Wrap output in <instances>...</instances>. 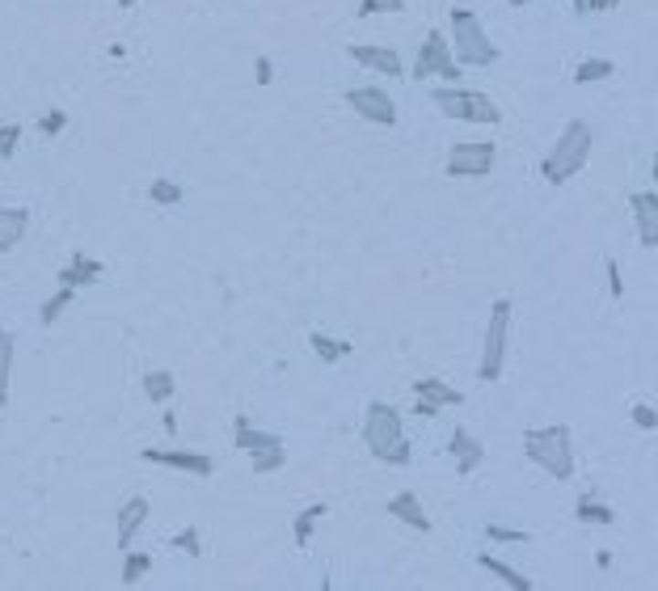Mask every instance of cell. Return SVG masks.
<instances>
[{
    "label": "cell",
    "instance_id": "1",
    "mask_svg": "<svg viewBox=\"0 0 658 591\" xmlns=\"http://www.w3.org/2000/svg\"><path fill=\"white\" fill-rule=\"evenodd\" d=\"M363 444L380 465H409L414 448H409V431L401 410L388 402H372L363 414Z\"/></svg>",
    "mask_w": 658,
    "mask_h": 591
},
{
    "label": "cell",
    "instance_id": "2",
    "mask_svg": "<svg viewBox=\"0 0 658 591\" xmlns=\"http://www.w3.org/2000/svg\"><path fill=\"white\" fill-rule=\"evenodd\" d=\"M591 148H595V127L587 119H574L566 123V132L557 135V144L545 153L540 161V174H545L548 187H566L570 177H578L591 161Z\"/></svg>",
    "mask_w": 658,
    "mask_h": 591
},
{
    "label": "cell",
    "instance_id": "3",
    "mask_svg": "<svg viewBox=\"0 0 658 591\" xmlns=\"http://www.w3.org/2000/svg\"><path fill=\"white\" fill-rule=\"evenodd\" d=\"M448 43H451V55H456V64H472V68H490L503 59V51L490 43V34H485L482 17L464 5L448 13Z\"/></svg>",
    "mask_w": 658,
    "mask_h": 591
},
{
    "label": "cell",
    "instance_id": "4",
    "mask_svg": "<svg viewBox=\"0 0 658 591\" xmlns=\"http://www.w3.org/2000/svg\"><path fill=\"white\" fill-rule=\"evenodd\" d=\"M524 452L532 465L548 473V478H557V482H570L574 478V435L570 427H532L524 431Z\"/></svg>",
    "mask_w": 658,
    "mask_h": 591
},
{
    "label": "cell",
    "instance_id": "5",
    "mask_svg": "<svg viewBox=\"0 0 658 591\" xmlns=\"http://www.w3.org/2000/svg\"><path fill=\"white\" fill-rule=\"evenodd\" d=\"M511 321H515V305L511 296H498L490 308V321H485L482 334V363H477V381L494 384L506 368V347H511Z\"/></svg>",
    "mask_w": 658,
    "mask_h": 591
},
{
    "label": "cell",
    "instance_id": "6",
    "mask_svg": "<svg viewBox=\"0 0 658 591\" xmlns=\"http://www.w3.org/2000/svg\"><path fill=\"white\" fill-rule=\"evenodd\" d=\"M435 110L443 119H456V123H477V127H498L503 123V110L494 106L490 93L482 89H464V85H443L430 93Z\"/></svg>",
    "mask_w": 658,
    "mask_h": 591
},
{
    "label": "cell",
    "instance_id": "7",
    "mask_svg": "<svg viewBox=\"0 0 658 591\" xmlns=\"http://www.w3.org/2000/svg\"><path fill=\"white\" fill-rule=\"evenodd\" d=\"M409 77L414 81H427V77H443L448 85H461V64H456V55H451V43L443 30H430L418 47V59L409 68Z\"/></svg>",
    "mask_w": 658,
    "mask_h": 591
},
{
    "label": "cell",
    "instance_id": "8",
    "mask_svg": "<svg viewBox=\"0 0 658 591\" xmlns=\"http://www.w3.org/2000/svg\"><path fill=\"white\" fill-rule=\"evenodd\" d=\"M498 165L494 140H461L448 153V177H490Z\"/></svg>",
    "mask_w": 658,
    "mask_h": 591
},
{
    "label": "cell",
    "instance_id": "9",
    "mask_svg": "<svg viewBox=\"0 0 658 591\" xmlns=\"http://www.w3.org/2000/svg\"><path fill=\"white\" fill-rule=\"evenodd\" d=\"M346 106H351L359 119L372 123V127H397V102L388 98V89H380V85L346 89Z\"/></svg>",
    "mask_w": 658,
    "mask_h": 591
},
{
    "label": "cell",
    "instance_id": "10",
    "mask_svg": "<svg viewBox=\"0 0 658 591\" xmlns=\"http://www.w3.org/2000/svg\"><path fill=\"white\" fill-rule=\"evenodd\" d=\"M140 460L143 465H164V469L190 473V478H211L216 473V460L207 452H190V448H143Z\"/></svg>",
    "mask_w": 658,
    "mask_h": 591
},
{
    "label": "cell",
    "instance_id": "11",
    "mask_svg": "<svg viewBox=\"0 0 658 591\" xmlns=\"http://www.w3.org/2000/svg\"><path fill=\"white\" fill-rule=\"evenodd\" d=\"M461 402H464L461 389H451V384L439 381V376L414 381V414L418 418H435L439 410H451V405H461Z\"/></svg>",
    "mask_w": 658,
    "mask_h": 591
},
{
    "label": "cell",
    "instance_id": "12",
    "mask_svg": "<svg viewBox=\"0 0 658 591\" xmlns=\"http://www.w3.org/2000/svg\"><path fill=\"white\" fill-rule=\"evenodd\" d=\"M346 55H351L359 68H367V72H380V77H406V64H401V55H397L393 47L351 43V47H346Z\"/></svg>",
    "mask_w": 658,
    "mask_h": 591
},
{
    "label": "cell",
    "instance_id": "13",
    "mask_svg": "<svg viewBox=\"0 0 658 591\" xmlns=\"http://www.w3.org/2000/svg\"><path fill=\"white\" fill-rule=\"evenodd\" d=\"M629 208H633V220H637V242L654 250L658 245V195L654 190H633L629 195Z\"/></svg>",
    "mask_w": 658,
    "mask_h": 591
},
{
    "label": "cell",
    "instance_id": "14",
    "mask_svg": "<svg viewBox=\"0 0 658 591\" xmlns=\"http://www.w3.org/2000/svg\"><path fill=\"white\" fill-rule=\"evenodd\" d=\"M232 439H237V448H241L245 457H262V452L283 448V435H274V431H258L249 423V414L232 418Z\"/></svg>",
    "mask_w": 658,
    "mask_h": 591
},
{
    "label": "cell",
    "instance_id": "15",
    "mask_svg": "<svg viewBox=\"0 0 658 591\" xmlns=\"http://www.w3.org/2000/svg\"><path fill=\"white\" fill-rule=\"evenodd\" d=\"M148 515H153V503H148L143 494H132V499L119 507V549H132L135 532L148 524Z\"/></svg>",
    "mask_w": 658,
    "mask_h": 591
},
{
    "label": "cell",
    "instance_id": "16",
    "mask_svg": "<svg viewBox=\"0 0 658 591\" xmlns=\"http://www.w3.org/2000/svg\"><path fill=\"white\" fill-rule=\"evenodd\" d=\"M448 452L456 457V473H464L469 478L477 465L485 460V448H482V439L472 435V431H464V427H456L451 431V439H448Z\"/></svg>",
    "mask_w": 658,
    "mask_h": 591
},
{
    "label": "cell",
    "instance_id": "17",
    "mask_svg": "<svg viewBox=\"0 0 658 591\" xmlns=\"http://www.w3.org/2000/svg\"><path fill=\"white\" fill-rule=\"evenodd\" d=\"M98 279H101V263L98 258H85V253H72V258L59 266V287H72V292L98 284Z\"/></svg>",
    "mask_w": 658,
    "mask_h": 591
},
{
    "label": "cell",
    "instance_id": "18",
    "mask_svg": "<svg viewBox=\"0 0 658 591\" xmlns=\"http://www.w3.org/2000/svg\"><path fill=\"white\" fill-rule=\"evenodd\" d=\"M388 515L401 520L406 528H414V532H430V515L422 511V499L409 494V490H401L397 499H388Z\"/></svg>",
    "mask_w": 658,
    "mask_h": 591
},
{
    "label": "cell",
    "instance_id": "19",
    "mask_svg": "<svg viewBox=\"0 0 658 591\" xmlns=\"http://www.w3.org/2000/svg\"><path fill=\"white\" fill-rule=\"evenodd\" d=\"M26 229H30V211L26 208H0V253L17 250Z\"/></svg>",
    "mask_w": 658,
    "mask_h": 591
},
{
    "label": "cell",
    "instance_id": "20",
    "mask_svg": "<svg viewBox=\"0 0 658 591\" xmlns=\"http://www.w3.org/2000/svg\"><path fill=\"white\" fill-rule=\"evenodd\" d=\"M477 566L482 570H490L498 583H506L511 591H532V579H527L524 570H515L511 562H503V558H490V553H477Z\"/></svg>",
    "mask_w": 658,
    "mask_h": 591
},
{
    "label": "cell",
    "instance_id": "21",
    "mask_svg": "<svg viewBox=\"0 0 658 591\" xmlns=\"http://www.w3.org/2000/svg\"><path fill=\"white\" fill-rule=\"evenodd\" d=\"M329 515V507L325 503H308L304 511L292 520V537H296V545L304 549V545H313V537H317V524Z\"/></svg>",
    "mask_w": 658,
    "mask_h": 591
},
{
    "label": "cell",
    "instance_id": "22",
    "mask_svg": "<svg viewBox=\"0 0 658 591\" xmlns=\"http://www.w3.org/2000/svg\"><path fill=\"white\" fill-rule=\"evenodd\" d=\"M574 520L578 524H600V528H608V524H616V511L608 503H600L595 494H582L578 503H574Z\"/></svg>",
    "mask_w": 658,
    "mask_h": 591
},
{
    "label": "cell",
    "instance_id": "23",
    "mask_svg": "<svg viewBox=\"0 0 658 591\" xmlns=\"http://www.w3.org/2000/svg\"><path fill=\"white\" fill-rule=\"evenodd\" d=\"M308 347L321 355V363H342L346 355H351V342H346V338H329L325 329H313V334H308Z\"/></svg>",
    "mask_w": 658,
    "mask_h": 591
},
{
    "label": "cell",
    "instance_id": "24",
    "mask_svg": "<svg viewBox=\"0 0 658 591\" xmlns=\"http://www.w3.org/2000/svg\"><path fill=\"white\" fill-rule=\"evenodd\" d=\"M13 363H17V342H13V334H9V329H0V405H9Z\"/></svg>",
    "mask_w": 658,
    "mask_h": 591
},
{
    "label": "cell",
    "instance_id": "25",
    "mask_svg": "<svg viewBox=\"0 0 658 591\" xmlns=\"http://www.w3.org/2000/svg\"><path fill=\"white\" fill-rule=\"evenodd\" d=\"M148 570H153V553H143V549H122V570H119L122 587H135Z\"/></svg>",
    "mask_w": 658,
    "mask_h": 591
},
{
    "label": "cell",
    "instance_id": "26",
    "mask_svg": "<svg viewBox=\"0 0 658 591\" xmlns=\"http://www.w3.org/2000/svg\"><path fill=\"white\" fill-rule=\"evenodd\" d=\"M143 393H148V402L164 405L169 397L177 393V381L174 372H164V368H153V372H143Z\"/></svg>",
    "mask_w": 658,
    "mask_h": 591
},
{
    "label": "cell",
    "instance_id": "27",
    "mask_svg": "<svg viewBox=\"0 0 658 591\" xmlns=\"http://www.w3.org/2000/svg\"><path fill=\"white\" fill-rule=\"evenodd\" d=\"M148 199L161 203V208H177V203L186 199V187L174 182V177H153V182H148Z\"/></svg>",
    "mask_w": 658,
    "mask_h": 591
},
{
    "label": "cell",
    "instance_id": "28",
    "mask_svg": "<svg viewBox=\"0 0 658 591\" xmlns=\"http://www.w3.org/2000/svg\"><path fill=\"white\" fill-rule=\"evenodd\" d=\"M616 72L612 59H582L578 68H574V85H591V81H608Z\"/></svg>",
    "mask_w": 658,
    "mask_h": 591
},
{
    "label": "cell",
    "instance_id": "29",
    "mask_svg": "<svg viewBox=\"0 0 658 591\" xmlns=\"http://www.w3.org/2000/svg\"><path fill=\"white\" fill-rule=\"evenodd\" d=\"M72 300H77V292H72V287H59V292H55L51 300L38 308V321H43V326H55V321L68 313V305H72Z\"/></svg>",
    "mask_w": 658,
    "mask_h": 591
},
{
    "label": "cell",
    "instance_id": "30",
    "mask_svg": "<svg viewBox=\"0 0 658 591\" xmlns=\"http://www.w3.org/2000/svg\"><path fill=\"white\" fill-rule=\"evenodd\" d=\"M388 13H406V0H359V17H388Z\"/></svg>",
    "mask_w": 658,
    "mask_h": 591
},
{
    "label": "cell",
    "instance_id": "31",
    "mask_svg": "<svg viewBox=\"0 0 658 591\" xmlns=\"http://www.w3.org/2000/svg\"><path fill=\"white\" fill-rule=\"evenodd\" d=\"M485 537L498 541V545H527L532 532H519V528H506V524H485Z\"/></svg>",
    "mask_w": 658,
    "mask_h": 591
},
{
    "label": "cell",
    "instance_id": "32",
    "mask_svg": "<svg viewBox=\"0 0 658 591\" xmlns=\"http://www.w3.org/2000/svg\"><path fill=\"white\" fill-rule=\"evenodd\" d=\"M17 144H22V127L17 123H0V161H13Z\"/></svg>",
    "mask_w": 658,
    "mask_h": 591
},
{
    "label": "cell",
    "instance_id": "33",
    "mask_svg": "<svg viewBox=\"0 0 658 591\" xmlns=\"http://www.w3.org/2000/svg\"><path fill=\"white\" fill-rule=\"evenodd\" d=\"M174 549H186L190 558H203V541H198V528H182L174 541H169Z\"/></svg>",
    "mask_w": 658,
    "mask_h": 591
},
{
    "label": "cell",
    "instance_id": "34",
    "mask_svg": "<svg viewBox=\"0 0 658 591\" xmlns=\"http://www.w3.org/2000/svg\"><path fill=\"white\" fill-rule=\"evenodd\" d=\"M603 271H608V296H612V300H625V279H621V263H616V258H603Z\"/></svg>",
    "mask_w": 658,
    "mask_h": 591
},
{
    "label": "cell",
    "instance_id": "35",
    "mask_svg": "<svg viewBox=\"0 0 658 591\" xmlns=\"http://www.w3.org/2000/svg\"><path fill=\"white\" fill-rule=\"evenodd\" d=\"M249 460H253V473H274L279 465H287V448L262 452V457H249Z\"/></svg>",
    "mask_w": 658,
    "mask_h": 591
},
{
    "label": "cell",
    "instance_id": "36",
    "mask_svg": "<svg viewBox=\"0 0 658 591\" xmlns=\"http://www.w3.org/2000/svg\"><path fill=\"white\" fill-rule=\"evenodd\" d=\"M64 127H68L64 110H47V114H38V132H43V135H59Z\"/></svg>",
    "mask_w": 658,
    "mask_h": 591
},
{
    "label": "cell",
    "instance_id": "37",
    "mask_svg": "<svg viewBox=\"0 0 658 591\" xmlns=\"http://www.w3.org/2000/svg\"><path fill=\"white\" fill-rule=\"evenodd\" d=\"M633 423H637L642 431H658V414H654V405L637 402V405H633Z\"/></svg>",
    "mask_w": 658,
    "mask_h": 591
},
{
    "label": "cell",
    "instance_id": "38",
    "mask_svg": "<svg viewBox=\"0 0 658 591\" xmlns=\"http://www.w3.org/2000/svg\"><path fill=\"white\" fill-rule=\"evenodd\" d=\"M253 77H258V85H271V81H274V64L266 59V55H258V59H253Z\"/></svg>",
    "mask_w": 658,
    "mask_h": 591
},
{
    "label": "cell",
    "instance_id": "39",
    "mask_svg": "<svg viewBox=\"0 0 658 591\" xmlns=\"http://www.w3.org/2000/svg\"><path fill=\"white\" fill-rule=\"evenodd\" d=\"M621 0H587V13H612Z\"/></svg>",
    "mask_w": 658,
    "mask_h": 591
},
{
    "label": "cell",
    "instance_id": "40",
    "mask_svg": "<svg viewBox=\"0 0 658 591\" xmlns=\"http://www.w3.org/2000/svg\"><path fill=\"white\" fill-rule=\"evenodd\" d=\"M595 566H600V570H612V553H608V549H600V553H595Z\"/></svg>",
    "mask_w": 658,
    "mask_h": 591
},
{
    "label": "cell",
    "instance_id": "41",
    "mask_svg": "<svg viewBox=\"0 0 658 591\" xmlns=\"http://www.w3.org/2000/svg\"><path fill=\"white\" fill-rule=\"evenodd\" d=\"M570 5H574V13H578V17L587 13V0H570Z\"/></svg>",
    "mask_w": 658,
    "mask_h": 591
},
{
    "label": "cell",
    "instance_id": "42",
    "mask_svg": "<svg viewBox=\"0 0 658 591\" xmlns=\"http://www.w3.org/2000/svg\"><path fill=\"white\" fill-rule=\"evenodd\" d=\"M511 9H524V5H536V0H506Z\"/></svg>",
    "mask_w": 658,
    "mask_h": 591
},
{
    "label": "cell",
    "instance_id": "43",
    "mask_svg": "<svg viewBox=\"0 0 658 591\" xmlns=\"http://www.w3.org/2000/svg\"><path fill=\"white\" fill-rule=\"evenodd\" d=\"M135 5H140V0H119V9H135Z\"/></svg>",
    "mask_w": 658,
    "mask_h": 591
},
{
    "label": "cell",
    "instance_id": "44",
    "mask_svg": "<svg viewBox=\"0 0 658 591\" xmlns=\"http://www.w3.org/2000/svg\"><path fill=\"white\" fill-rule=\"evenodd\" d=\"M321 591H329V583H321Z\"/></svg>",
    "mask_w": 658,
    "mask_h": 591
}]
</instances>
